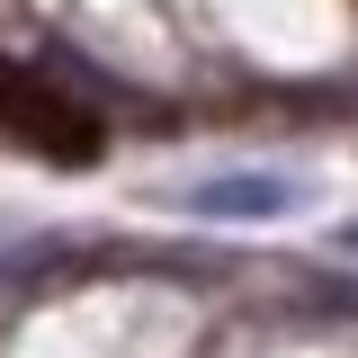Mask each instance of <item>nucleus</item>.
<instances>
[{
	"mask_svg": "<svg viewBox=\"0 0 358 358\" xmlns=\"http://www.w3.org/2000/svg\"><path fill=\"white\" fill-rule=\"evenodd\" d=\"M188 206H197V215H242V224H260V215H287V206H296V188H287V179H268V171H233V179L188 188Z\"/></svg>",
	"mask_w": 358,
	"mask_h": 358,
	"instance_id": "f257e3e1",
	"label": "nucleus"
},
{
	"mask_svg": "<svg viewBox=\"0 0 358 358\" xmlns=\"http://www.w3.org/2000/svg\"><path fill=\"white\" fill-rule=\"evenodd\" d=\"M350 251H358V224H350Z\"/></svg>",
	"mask_w": 358,
	"mask_h": 358,
	"instance_id": "f03ea898",
	"label": "nucleus"
}]
</instances>
